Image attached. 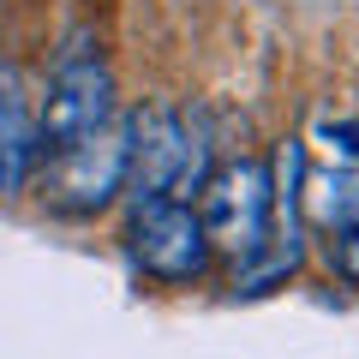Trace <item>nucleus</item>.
Wrapping results in <instances>:
<instances>
[{
	"instance_id": "obj_1",
	"label": "nucleus",
	"mask_w": 359,
	"mask_h": 359,
	"mask_svg": "<svg viewBox=\"0 0 359 359\" xmlns=\"http://www.w3.org/2000/svg\"><path fill=\"white\" fill-rule=\"evenodd\" d=\"M204 240L233 257V269L252 264L269 245H299V228H276V180L264 162H228L222 174L204 180Z\"/></svg>"
},
{
	"instance_id": "obj_2",
	"label": "nucleus",
	"mask_w": 359,
	"mask_h": 359,
	"mask_svg": "<svg viewBox=\"0 0 359 359\" xmlns=\"http://www.w3.org/2000/svg\"><path fill=\"white\" fill-rule=\"evenodd\" d=\"M108 120H114V72H108L102 48L90 42V30H78L60 48V60H54L48 102L36 114V156L66 150V144L102 132Z\"/></svg>"
},
{
	"instance_id": "obj_3",
	"label": "nucleus",
	"mask_w": 359,
	"mask_h": 359,
	"mask_svg": "<svg viewBox=\"0 0 359 359\" xmlns=\"http://www.w3.org/2000/svg\"><path fill=\"white\" fill-rule=\"evenodd\" d=\"M204 168L210 150L204 138H192V126L174 114V108H144L132 120V162H126V186L138 204H192V192H204Z\"/></svg>"
},
{
	"instance_id": "obj_4",
	"label": "nucleus",
	"mask_w": 359,
	"mask_h": 359,
	"mask_svg": "<svg viewBox=\"0 0 359 359\" xmlns=\"http://www.w3.org/2000/svg\"><path fill=\"white\" fill-rule=\"evenodd\" d=\"M126 162H132V120H108L102 132L48 156L42 198L60 216H96L114 204V192H126Z\"/></svg>"
},
{
	"instance_id": "obj_5",
	"label": "nucleus",
	"mask_w": 359,
	"mask_h": 359,
	"mask_svg": "<svg viewBox=\"0 0 359 359\" xmlns=\"http://www.w3.org/2000/svg\"><path fill=\"white\" fill-rule=\"evenodd\" d=\"M126 240H132V257L156 282H192L210 264V240H204V222H198L192 204H168V198L138 204Z\"/></svg>"
},
{
	"instance_id": "obj_6",
	"label": "nucleus",
	"mask_w": 359,
	"mask_h": 359,
	"mask_svg": "<svg viewBox=\"0 0 359 359\" xmlns=\"http://www.w3.org/2000/svg\"><path fill=\"white\" fill-rule=\"evenodd\" d=\"M36 168V114H30L25 72L0 60V198L18 192Z\"/></svg>"
},
{
	"instance_id": "obj_7",
	"label": "nucleus",
	"mask_w": 359,
	"mask_h": 359,
	"mask_svg": "<svg viewBox=\"0 0 359 359\" xmlns=\"http://www.w3.org/2000/svg\"><path fill=\"white\" fill-rule=\"evenodd\" d=\"M299 204H306V222L323 233V240H335L341 228H353L359 222V174L353 168H330V174H311L306 192H299Z\"/></svg>"
},
{
	"instance_id": "obj_8",
	"label": "nucleus",
	"mask_w": 359,
	"mask_h": 359,
	"mask_svg": "<svg viewBox=\"0 0 359 359\" xmlns=\"http://www.w3.org/2000/svg\"><path fill=\"white\" fill-rule=\"evenodd\" d=\"M330 245V269L341 276V282H359V222L353 228H341L335 240H323Z\"/></svg>"
},
{
	"instance_id": "obj_9",
	"label": "nucleus",
	"mask_w": 359,
	"mask_h": 359,
	"mask_svg": "<svg viewBox=\"0 0 359 359\" xmlns=\"http://www.w3.org/2000/svg\"><path fill=\"white\" fill-rule=\"evenodd\" d=\"M318 138L330 144L335 156H347V162H359V120H323Z\"/></svg>"
}]
</instances>
